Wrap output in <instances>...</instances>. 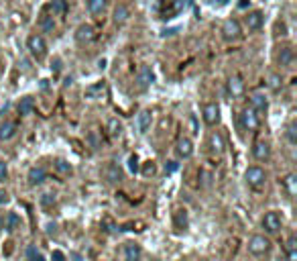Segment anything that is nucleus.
<instances>
[{"mask_svg":"<svg viewBox=\"0 0 297 261\" xmlns=\"http://www.w3.org/2000/svg\"><path fill=\"white\" fill-rule=\"evenodd\" d=\"M27 49L37 61H41V60H45V55H47V41H45L43 35H31L27 39Z\"/></svg>","mask_w":297,"mask_h":261,"instance_id":"1","label":"nucleus"},{"mask_svg":"<svg viewBox=\"0 0 297 261\" xmlns=\"http://www.w3.org/2000/svg\"><path fill=\"white\" fill-rule=\"evenodd\" d=\"M244 180L250 188H260V186H265V181H267V172L259 165H250L244 172Z\"/></svg>","mask_w":297,"mask_h":261,"instance_id":"2","label":"nucleus"},{"mask_svg":"<svg viewBox=\"0 0 297 261\" xmlns=\"http://www.w3.org/2000/svg\"><path fill=\"white\" fill-rule=\"evenodd\" d=\"M269 249H271V241L267 239L265 235H255V237H250V241H248V251L253 253V255H265V253H269Z\"/></svg>","mask_w":297,"mask_h":261,"instance_id":"3","label":"nucleus"},{"mask_svg":"<svg viewBox=\"0 0 297 261\" xmlns=\"http://www.w3.org/2000/svg\"><path fill=\"white\" fill-rule=\"evenodd\" d=\"M281 224H283V221H281L277 210H269L265 217H262V229L269 235H277L281 231Z\"/></svg>","mask_w":297,"mask_h":261,"instance_id":"4","label":"nucleus"},{"mask_svg":"<svg viewBox=\"0 0 297 261\" xmlns=\"http://www.w3.org/2000/svg\"><path fill=\"white\" fill-rule=\"evenodd\" d=\"M241 122H242V129L244 131H257L260 127V119H259V112L253 108H244L242 115H241Z\"/></svg>","mask_w":297,"mask_h":261,"instance_id":"5","label":"nucleus"},{"mask_svg":"<svg viewBox=\"0 0 297 261\" xmlns=\"http://www.w3.org/2000/svg\"><path fill=\"white\" fill-rule=\"evenodd\" d=\"M222 35L226 41H236L238 37L242 35V29H241V22L236 19H228L224 25H222Z\"/></svg>","mask_w":297,"mask_h":261,"instance_id":"6","label":"nucleus"},{"mask_svg":"<svg viewBox=\"0 0 297 261\" xmlns=\"http://www.w3.org/2000/svg\"><path fill=\"white\" fill-rule=\"evenodd\" d=\"M202 117H204V122H205V124L214 127V124L220 122V106L216 104V102H208V104H204Z\"/></svg>","mask_w":297,"mask_h":261,"instance_id":"7","label":"nucleus"},{"mask_svg":"<svg viewBox=\"0 0 297 261\" xmlns=\"http://www.w3.org/2000/svg\"><path fill=\"white\" fill-rule=\"evenodd\" d=\"M96 39V31L94 27H90V25H82L77 31H75V41L79 45H88V43H92Z\"/></svg>","mask_w":297,"mask_h":261,"instance_id":"8","label":"nucleus"},{"mask_svg":"<svg viewBox=\"0 0 297 261\" xmlns=\"http://www.w3.org/2000/svg\"><path fill=\"white\" fill-rule=\"evenodd\" d=\"M153 80H155V76L151 72V67L143 65L139 70V74H136V86H139V90H147L148 86L153 84Z\"/></svg>","mask_w":297,"mask_h":261,"instance_id":"9","label":"nucleus"},{"mask_svg":"<svg viewBox=\"0 0 297 261\" xmlns=\"http://www.w3.org/2000/svg\"><path fill=\"white\" fill-rule=\"evenodd\" d=\"M208 145H210V151L214 153V155H222L224 153V147H226V143H224V137L218 133V131H214V133H210V137H208Z\"/></svg>","mask_w":297,"mask_h":261,"instance_id":"10","label":"nucleus"},{"mask_svg":"<svg viewBox=\"0 0 297 261\" xmlns=\"http://www.w3.org/2000/svg\"><path fill=\"white\" fill-rule=\"evenodd\" d=\"M253 155L257 161H269L271 160V145L267 141H257L253 147Z\"/></svg>","mask_w":297,"mask_h":261,"instance_id":"11","label":"nucleus"},{"mask_svg":"<svg viewBox=\"0 0 297 261\" xmlns=\"http://www.w3.org/2000/svg\"><path fill=\"white\" fill-rule=\"evenodd\" d=\"M104 178H106L108 184H120V181H122V169L116 163L110 161L104 167Z\"/></svg>","mask_w":297,"mask_h":261,"instance_id":"12","label":"nucleus"},{"mask_svg":"<svg viewBox=\"0 0 297 261\" xmlns=\"http://www.w3.org/2000/svg\"><path fill=\"white\" fill-rule=\"evenodd\" d=\"M228 94H230V98H241L244 94V82H242V78L232 76L230 80H228Z\"/></svg>","mask_w":297,"mask_h":261,"instance_id":"13","label":"nucleus"},{"mask_svg":"<svg viewBox=\"0 0 297 261\" xmlns=\"http://www.w3.org/2000/svg\"><path fill=\"white\" fill-rule=\"evenodd\" d=\"M175 151H177V155L181 157V160H189V157L193 155V143H191V139L181 137V139L177 141Z\"/></svg>","mask_w":297,"mask_h":261,"instance_id":"14","label":"nucleus"},{"mask_svg":"<svg viewBox=\"0 0 297 261\" xmlns=\"http://www.w3.org/2000/svg\"><path fill=\"white\" fill-rule=\"evenodd\" d=\"M45 178H47V172H45V167H41V165L31 167L29 169V176H27V180H29L31 186H41L43 181H45Z\"/></svg>","mask_w":297,"mask_h":261,"instance_id":"15","label":"nucleus"},{"mask_svg":"<svg viewBox=\"0 0 297 261\" xmlns=\"http://www.w3.org/2000/svg\"><path fill=\"white\" fill-rule=\"evenodd\" d=\"M250 102V108L257 110V112H265L269 108V102H267V96L265 94H260V92H253L248 98Z\"/></svg>","mask_w":297,"mask_h":261,"instance_id":"16","label":"nucleus"},{"mask_svg":"<svg viewBox=\"0 0 297 261\" xmlns=\"http://www.w3.org/2000/svg\"><path fill=\"white\" fill-rule=\"evenodd\" d=\"M143 249L139 243H127L124 245V261H141Z\"/></svg>","mask_w":297,"mask_h":261,"instance_id":"17","label":"nucleus"},{"mask_svg":"<svg viewBox=\"0 0 297 261\" xmlns=\"http://www.w3.org/2000/svg\"><path fill=\"white\" fill-rule=\"evenodd\" d=\"M17 110H19V115H20V117H29V115H33V110H35V98H33V96L20 98Z\"/></svg>","mask_w":297,"mask_h":261,"instance_id":"18","label":"nucleus"},{"mask_svg":"<svg viewBox=\"0 0 297 261\" xmlns=\"http://www.w3.org/2000/svg\"><path fill=\"white\" fill-rule=\"evenodd\" d=\"M244 20H246V27H248L250 31H257V29L262 27V20H265V17H262L260 10H253V13L246 15Z\"/></svg>","mask_w":297,"mask_h":261,"instance_id":"19","label":"nucleus"},{"mask_svg":"<svg viewBox=\"0 0 297 261\" xmlns=\"http://www.w3.org/2000/svg\"><path fill=\"white\" fill-rule=\"evenodd\" d=\"M291 61H293V49L289 47V45H285V47H281L277 51V63L281 67H289Z\"/></svg>","mask_w":297,"mask_h":261,"instance_id":"20","label":"nucleus"},{"mask_svg":"<svg viewBox=\"0 0 297 261\" xmlns=\"http://www.w3.org/2000/svg\"><path fill=\"white\" fill-rule=\"evenodd\" d=\"M15 137H17V124L15 122L6 120V122L0 124V139H2V141H10V139H15Z\"/></svg>","mask_w":297,"mask_h":261,"instance_id":"21","label":"nucleus"},{"mask_svg":"<svg viewBox=\"0 0 297 261\" xmlns=\"http://www.w3.org/2000/svg\"><path fill=\"white\" fill-rule=\"evenodd\" d=\"M129 17H130V10H129V6L118 4L116 8H114V22H116V25H124V22L129 20Z\"/></svg>","mask_w":297,"mask_h":261,"instance_id":"22","label":"nucleus"},{"mask_svg":"<svg viewBox=\"0 0 297 261\" xmlns=\"http://www.w3.org/2000/svg\"><path fill=\"white\" fill-rule=\"evenodd\" d=\"M106 0H88V10L92 13L94 17H100V15H104V10H106Z\"/></svg>","mask_w":297,"mask_h":261,"instance_id":"23","label":"nucleus"},{"mask_svg":"<svg viewBox=\"0 0 297 261\" xmlns=\"http://www.w3.org/2000/svg\"><path fill=\"white\" fill-rule=\"evenodd\" d=\"M19 226H20V217H19L17 212H8L6 217H4V229L13 233V231L19 229Z\"/></svg>","mask_w":297,"mask_h":261,"instance_id":"24","label":"nucleus"},{"mask_svg":"<svg viewBox=\"0 0 297 261\" xmlns=\"http://www.w3.org/2000/svg\"><path fill=\"white\" fill-rule=\"evenodd\" d=\"M151 122H153V117H151V112H148V110H143L141 115H139V120H136L141 133H147L148 129H151Z\"/></svg>","mask_w":297,"mask_h":261,"instance_id":"25","label":"nucleus"},{"mask_svg":"<svg viewBox=\"0 0 297 261\" xmlns=\"http://www.w3.org/2000/svg\"><path fill=\"white\" fill-rule=\"evenodd\" d=\"M39 31L41 33H53V29H55V20H53V17H49V15H41V19H39Z\"/></svg>","mask_w":297,"mask_h":261,"instance_id":"26","label":"nucleus"},{"mask_svg":"<svg viewBox=\"0 0 297 261\" xmlns=\"http://www.w3.org/2000/svg\"><path fill=\"white\" fill-rule=\"evenodd\" d=\"M102 94H104V82H100L96 86H90L86 90V98H90V100H98V98H102Z\"/></svg>","mask_w":297,"mask_h":261,"instance_id":"27","label":"nucleus"},{"mask_svg":"<svg viewBox=\"0 0 297 261\" xmlns=\"http://www.w3.org/2000/svg\"><path fill=\"white\" fill-rule=\"evenodd\" d=\"M106 129H108L110 137H120V135H122V122L118 119H110L108 124H106Z\"/></svg>","mask_w":297,"mask_h":261,"instance_id":"28","label":"nucleus"},{"mask_svg":"<svg viewBox=\"0 0 297 261\" xmlns=\"http://www.w3.org/2000/svg\"><path fill=\"white\" fill-rule=\"evenodd\" d=\"M173 221H175V226L179 231H186L187 229V212L186 210H175V214H173Z\"/></svg>","mask_w":297,"mask_h":261,"instance_id":"29","label":"nucleus"},{"mask_svg":"<svg viewBox=\"0 0 297 261\" xmlns=\"http://www.w3.org/2000/svg\"><path fill=\"white\" fill-rule=\"evenodd\" d=\"M283 186H285V190H287L289 196H295L297 194V176L295 174H289L287 178L283 180Z\"/></svg>","mask_w":297,"mask_h":261,"instance_id":"30","label":"nucleus"},{"mask_svg":"<svg viewBox=\"0 0 297 261\" xmlns=\"http://www.w3.org/2000/svg\"><path fill=\"white\" fill-rule=\"evenodd\" d=\"M53 167H55V172H59L61 176H70V174L74 172L72 163H70V161H65V160H57V161L53 163Z\"/></svg>","mask_w":297,"mask_h":261,"instance_id":"31","label":"nucleus"},{"mask_svg":"<svg viewBox=\"0 0 297 261\" xmlns=\"http://www.w3.org/2000/svg\"><path fill=\"white\" fill-rule=\"evenodd\" d=\"M25 255H27V261H45V255L39 251V249H37L35 245H29Z\"/></svg>","mask_w":297,"mask_h":261,"instance_id":"32","label":"nucleus"},{"mask_svg":"<svg viewBox=\"0 0 297 261\" xmlns=\"http://www.w3.org/2000/svg\"><path fill=\"white\" fill-rule=\"evenodd\" d=\"M287 139H289L291 145L297 143V122H295V120L287 124Z\"/></svg>","mask_w":297,"mask_h":261,"instance_id":"33","label":"nucleus"},{"mask_svg":"<svg viewBox=\"0 0 297 261\" xmlns=\"http://www.w3.org/2000/svg\"><path fill=\"white\" fill-rule=\"evenodd\" d=\"M51 10H53V15L65 13V0H53V2H51Z\"/></svg>","mask_w":297,"mask_h":261,"instance_id":"34","label":"nucleus"},{"mask_svg":"<svg viewBox=\"0 0 297 261\" xmlns=\"http://www.w3.org/2000/svg\"><path fill=\"white\" fill-rule=\"evenodd\" d=\"M269 86H271L273 90H279V88L283 86V80H281V76L273 74V76H271V80H269Z\"/></svg>","mask_w":297,"mask_h":261,"instance_id":"35","label":"nucleus"},{"mask_svg":"<svg viewBox=\"0 0 297 261\" xmlns=\"http://www.w3.org/2000/svg\"><path fill=\"white\" fill-rule=\"evenodd\" d=\"M41 204H43L45 208L53 206V204H55V196H51V194H43V196H41Z\"/></svg>","mask_w":297,"mask_h":261,"instance_id":"36","label":"nucleus"},{"mask_svg":"<svg viewBox=\"0 0 297 261\" xmlns=\"http://www.w3.org/2000/svg\"><path fill=\"white\" fill-rule=\"evenodd\" d=\"M177 169H179V163H177V161H173V160L165 163V174H175Z\"/></svg>","mask_w":297,"mask_h":261,"instance_id":"37","label":"nucleus"},{"mask_svg":"<svg viewBox=\"0 0 297 261\" xmlns=\"http://www.w3.org/2000/svg\"><path fill=\"white\" fill-rule=\"evenodd\" d=\"M155 172H157V169H155V163L147 161L145 167H143V174H145V176H155Z\"/></svg>","mask_w":297,"mask_h":261,"instance_id":"38","label":"nucleus"},{"mask_svg":"<svg viewBox=\"0 0 297 261\" xmlns=\"http://www.w3.org/2000/svg\"><path fill=\"white\" fill-rule=\"evenodd\" d=\"M129 167H130V172H139V160H136V155H130V160H129Z\"/></svg>","mask_w":297,"mask_h":261,"instance_id":"39","label":"nucleus"},{"mask_svg":"<svg viewBox=\"0 0 297 261\" xmlns=\"http://www.w3.org/2000/svg\"><path fill=\"white\" fill-rule=\"evenodd\" d=\"M8 178V167L4 161H0V181H4Z\"/></svg>","mask_w":297,"mask_h":261,"instance_id":"40","label":"nucleus"},{"mask_svg":"<svg viewBox=\"0 0 297 261\" xmlns=\"http://www.w3.org/2000/svg\"><path fill=\"white\" fill-rule=\"evenodd\" d=\"M51 70H53V74H59V72H61V60H59V58H55V60H53Z\"/></svg>","mask_w":297,"mask_h":261,"instance_id":"41","label":"nucleus"},{"mask_svg":"<svg viewBox=\"0 0 297 261\" xmlns=\"http://www.w3.org/2000/svg\"><path fill=\"white\" fill-rule=\"evenodd\" d=\"M57 233H59V226H57L55 222H49L47 224V235H57Z\"/></svg>","mask_w":297,"mask_h":261,"instance_id":"42","label":"nucleus"},{"mask_svg":"<svg viewBox=\"0 0 297 261\" xmlns=\"http://www.w3.org/2000/svg\"><path fill=\"white\" fill-rule=\"evenodd\" d=\"M287 261H297V249H287Z\"/></svg>","mask_w":297,"mask_h":261,"instance_id":"43","label":"nucleus"},{"mask_svg":"<svg viewBox=\"0 0 297 261\" xmlns=\"http://www.w3.org/2000/svg\"><path fill=\"white\" fill-rule=\"evenodd\" d=\"M51 259H53V261H65V255H63L61 251H53Z\"/></svg>","mask_w":297,"mask_h":261,"instance_id":"44","label":"nucleus"},{"mask_svg":"<svg viewBox=\"0 0 297 261\" xmlns=\"http://www.w3.org/2000/svg\"><path fill=\"white\" fill-rule=\"evenodd\" d=\"M6 202H8V192L0 190V204H6Z\"/></svg>","mask_w":297,"mask_h":261,"instance_id":"45","label":"nucleus"},{"mask_svg":"<svg viewBox=\"0 0 297 261\" xmlns=\"http://www.w3.org/2000/svg\"><path fill=\"white\" fill-rule=\"evenodd\" d=\"M72 261H84V257L79 255V253H72V257H70Z\"/></svg>","mask_w":297,"mask_h":261,"instance_id":"46","label":"nucleus"},{"mask_svg":"<svg viewBox=\"0 0 297 261\" xmlns=\"http://www.w3.org/2000/svg\"><path fill=\"white\" fill-rule=\"evenodd\" d=\"M4 229V217H0V231Z\"/></svg>","mask_w":297,"mask_h":261,"instance_id":"47","label":"nucleus"},{"mask_svg":"<svg viewBox=\"0 0 297 261\" xmlns=\"http://www.w3.org/2000/svg\"><path fill=\"white\" fill-rule=\"evenodd\" d=\"M200 261H208V259H200Z\"/></svg>","mask_w":297,"mask_h":261,"instance_id":"48","label":"nucleus"}]
</instances>
